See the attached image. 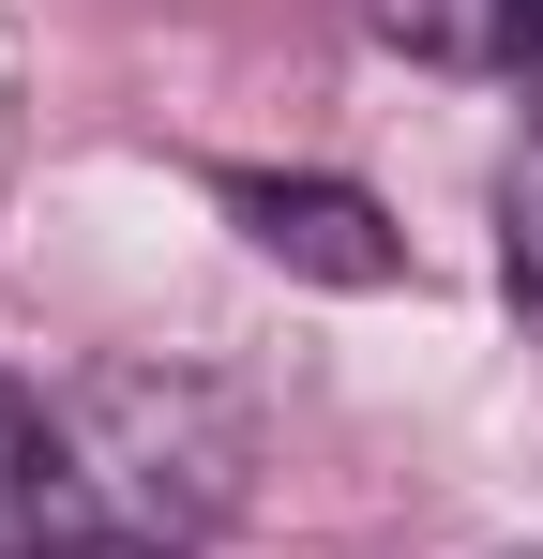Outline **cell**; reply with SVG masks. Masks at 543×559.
Masks as SVG:
<instances>
[{
    "label": "cell",
    "instance_id": "6da1fadb",
    "mask_svg": "<svg viewBox=\"0 0 543 559\" xmlns=\"http://www.w3.org/2000/svg\"><path fill=\"white\" fill-rule=\"evenodd\" d=\"M46 424H61L76 530H121V545L181 559L257 499V408L212 364H76L46 393Z\"/></svg>",
    "mask_w": 543,
    "mask_h": 559
},
{
    "label": "cell",
    "instance_id": "7a4b0ae2",
    "mask_svg": "<svg viewBox=\"0 0 543 559\" xmlns=\"http://www.w3.org/2000/svg\"><path fill=\"white\" fill-rule=\"evenodd\" d=\"M212 212L302 287H408V227L333 167H212Z\"/></svg>",
    "mask_w": 543,
    "mask_h": 559
},
{
    "label": "cell",
    "instance_id": "3957f363",
    "mask_svg": "<svg viewBox=\"0 0 543 559\" xmlns=\"http://www.w3.org/2000/svg\"><path fill=\"white\" fill-rule=\"evenodd\" d=\"M76 545V484H61V424L31 393H0V559Z\"/></svg>",
    "mask_w": 543,
    "mask_h": 559
},
{
    "label": "cell",
    "instance_id": "277c9868",
    "mask_svg": "<svg viewBox=\"0 0 543 559\" xmlns=\"http://www.w3.org/2000/svg\"><path fill=\"white\" fill-rule=\"evenodd\" d=\"M498 287L543 333V136H514V167H498Z\"/></svg>",
    "mask_w": 543,
    "mask_h": 559
},
{
    "label": "cell",
    "instance_id": "5b68a950",
    "mask_svg": "<svg viewBox=\"0 0 543 559\" xmlns=\"http://www.w3.org/2000/svg\"><path fill=\"white\" fill-rule=\"evenodd\" d=\"M46 559H167V545H121V530H76V545H46Z\"/></svg>",
    "mask_w": 543,
    "mask_h": 559
}]
</instances>
